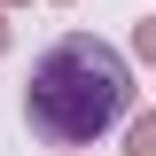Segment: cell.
<instances>
[{"label":"cell","instance_id":"obj_1","mask_svg":"<svg viewBox=\"0 0 156 156\" xmlns=\"http://www.w3.org/2000/svg\"><path fill=\"white\" fill-rule=\"evenodd\" d=\"M125 109H133V70H125L101 39L70 31V39H55V47L31 62L23 117H31L39 140H55V148H94Z\"/></svg>","mask_w":156,"mask_h":156},{"label":"cell","instance_id":"obj_2","mask_svg":"<svg viewBox=\"0 0 156 156\" xmlns=\"http://www.w3.org/2000/svg\"><path fill=\"white\" fill-rule=\"evenodd\" d=\"M133 156H156V117H140V125H133Z\"/></svg>","mask_w":156,"mask_h":156},{"label":"cell","instance_id":"obj_3","mask_svg":"<svg viewBox=\"0 0 156 156\" xmlns=\"http://www.w3.org/2000/svg\"><path fill=\"white\" fill-rule=\"evenodd\" d=\"M0 47H8V31H0Z\"/></svg>","mask_w":156,"mask_h":156}]
</instances>
